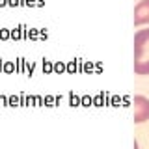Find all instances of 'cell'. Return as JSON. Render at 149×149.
I'll return each instance as SVG.
<instances>
[{
    "instance_id": "obj_1",
    "label": "cell",
    "mask_w": 149,
    "mask_h": 149,
    "mask_svg": "<svg viewBox=\"0 0 149 149\" xmlns=\"http://www.w3.org/2000/svg\"><path fill=\"white\" fill-rule=\"evenodd\" d=\"M134 73L149 74V28L134 34Z\"/></svg>"
},
{
    "instance_id": "obj_2",
    "label": "cell",
    "mask_w": 149,
    "mask_h": 149,
    "mask_svg": "<svg viewBox=\"0 0 149 149\" xmlns=\"http://www.w3.org/2000/svg\"><path fill=\"white\" fill-rule=\"evenodd\" d=\"M149 119V99L143 95L134 97V123H143Z\"/></svg>"
},
{
    "instance_id": "obj_3",
    "label": "cell",
    "mask_w": 149,
    "mask_h": 149,
    "mask_svg": "<svg viewBox=\"0 0 149 149\" xmlns=\"http://www.w3.org/2000/svg\"><path fill=\"white\" fill-rule=\"evenodd\" d=\"M149 22V0H140L134 8V26Z\"/></svg>"
},
{
    "instance_id": "obj_4",
    "label": "cell",
    "mask_w": 149,
    "mask_h": 149,
    "mask_svg": "<svg viewBox=\"0 0 149 149\" xmlns=\"http://www.w3.org/2000/svg\"><path fill=\"white\" fill-rule=\"evenodd\" d=\"M134 149H138V143H136V140H134Z\"/></svg>"
},
{
    "instance_id": "obj_5",
    "label": "cell",
    "mask_w": 149,
    "mask_h": 149,
    "mask_svg": "<svg viewBox=\"0 0 149 149\" xmlns=\"http://www.w3.org/2000/svg\"><path fill=\"white\" fill-rule=\"evenodd\" d=\"M0 4H4V0H0Z\"/></svg>"
}]
</instances>
